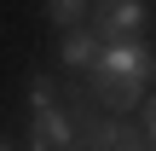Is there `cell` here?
Here are the masks:
<instances>
[{"mask_svg": "<svg viewBox=\"0 0 156 151\" xmlns=\"http://www.w3.org/2000/svg\"><path fill=\"white\" fill-rule=\"evenodd\" d=\"M87 81H93L87 99L98 111L127 116L133 105H145V93L156 81V47L151 41H116V47H104V58L87 70Z\"/></svg>", "mask_w": 156, "mask_h": 151, "instance_id": "obj_1", "label": "cell"}, {"mask_svg": "<svg viewBox=\"0 0 156 151\" xmlns=\"http://www.w3.org/2000/svg\"><path fill=\"white\" fill-rule=\"evenodd\" d=\"M93 29L104 35V47H116V41H145V29H151V0H98V6H93Z\"/></svg>", "mask_w": 156, "mask_h": 151, "instance_id": "obj_2", "label": "cell"}, {"mask_svg": "<svg viewBox=\"0 0 156 151\" xmlns=\"http://www.w3.org/2000/svg\"><path fill=\"white\" fill-rule=\"evenodd\" d=\"M23 145H29V151H75V145H81L75 111H69V105L35 111V116H29V134H23Z\"/></svg>", "mask_w": 156, "mask_h": 151, "instance_id": "obj_3", "label": "cell"}, {"mask_svg": "<svg viewBox=\"0 0 156 151\" xmlns=\"http://www.w3.org/2000/svg\"><path fill=\"white\" fill-rule=\"evenodd\" d=\"M75 128H81V145L75 151H122L139 128H127V116H110V111H98L93 99L75 111Z\"/></svg>", "mask_w": 156, "mask_h": 151, "instance_id": "obj_4", "label": "cell"}, {"mask_svg": "<svg viewBox=\"0 0 156 151\" xmlns=\"http://www.w3.org/2000/svg\"><path fill=\"white\" fill-rule=\"evenodd\" d=\"M58 58H64V70H93L98 58H104V35L93 29V23H81V29H69L64 41H58Z\"/></svg>", "mask_w": 156, "mask_h": 151, "instance_id": "obj_5", "label": "cell"}, {"mask_svg": "<svg viewBox=\"0 0 156 151\" xmlns=\"http://www.w3.org/2000/svg\"><path fill=\"white\" fill-rule=\"evenodd\" d=\"M93 6H98V0H46V17L69 35V29H81V23H93Z\"/></svg>", "mask_w": 156, "mask_h": 151, "instance_id": "obj_6", "label": "cell"}, {"mask_svg": "<svg viewBox=\"0 0 156 151\" xmlns=\"http://www.w3.org/2000/svg\"><path fill=\"white\" fill-rule=\"evenodd\" d=\"M23 99H29V116H35V111H52V105H58V81L35 70V76H29V93H23Z\"/></svg>", "mask_w": 156, "mask_h": 151, "instance_id": "obj_7", "label": "cell"}, {"mask_svg": "<svg viewBox=\"0 0 156 151\" xmlns=\"http://www.w3.org/2000/svg\"><path fill=\"white\" fill-rule=\"evenodd\" d=\"M122 151H156V145H151V134L139 128V134H133V140H127V145H122Z\"/></svg>", "mask_w": 156, "mask_h": 151, "instance_id": "obj_8", "label": "cell"}, {"mask_svg": "<svg viewBox=\"0 0 156 151\" xmlns=\"http://www.w3.org/2000/svg\"><path fill=\"white\" fill-rule=\"evenodd\" d=\"M145 134H151V145H156V99H145Z\"/></svg>", "mask_w": 156, "mask_h": 151, "instance_id": "obj_9", "label": "cell"}]
</instances>
